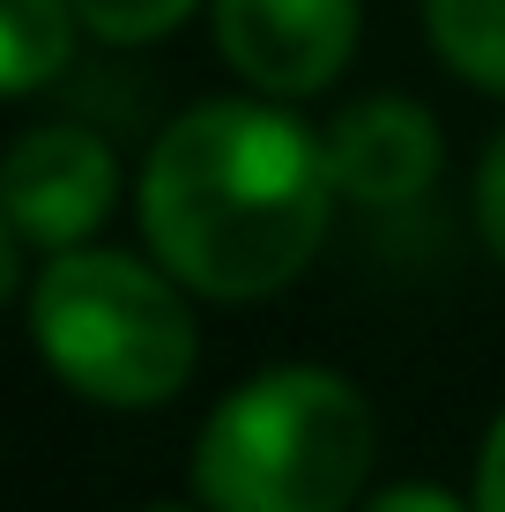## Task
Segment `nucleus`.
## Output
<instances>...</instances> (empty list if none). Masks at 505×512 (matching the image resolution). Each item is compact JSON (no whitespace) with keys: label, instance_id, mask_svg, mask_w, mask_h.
Here are the masks:
<instances>
[{"label":"nucleus","instance_id":"obj_5","mask_svg":"<svg viewBox=\"0 0 505 512\" xmlns=\"http://www.w3.org/2000/svg\"><path fill=\"white\" fill-rule=\"evenodd\" d=\"M112 193H119V156L90 127H30L0 171L8 231L23 245H45V253H75L112 216Z\"/></svg>","mask_w":505,"mask_h":512},{"label":"nucleus","instance_id":"obj_13","mask_svg":"<svg viewBox=\"0 0 505 512\" xmlns=\"http://www.w3.org/2000/svg\"><path fill=\"white\" fill-rule=\"evenodd\" d=\"M149 512H186V505H149Z\"/></svg>","mask_w":505,"mask_h":512},{"label":"nucleus","instance_id":"obj_3","mask_svg":"<svg viewBox=\"0 0 505 512\" xmlns=\"http://www.w3.org/2000/svg\"><path fill=\"white\" fill-rule=\"evenodd\" d=\"M45 372L97 409H156L194 379V312L164 268L112 245L52 253L30 282Z\"/></svg>","mask_w":505,"mask_h":512},{"label":"nucleus","instance_id":"obj_4","mask_svg":"<svg viewBox=\"0 0 505 512\" xmlns=\"http://www.w3.org/2000/svg\"><path fill=\"white\" fill-rule=\"evenodd\" d=\"M216 52L260 97H320L357 52V0H216Z\"/></svg>","mask_w":505,"mask_h":512},{"label":"nucleus","instance_id":"obj_11","mask_svg":"<svg viewBox=\"0 0 505 512\" xmlns=\"http://www.w3.org/2000/svg\"><path fill=\"white\" fill-rule=\"evenodd\" d=\"M357 512H476V505H461L454 490H439V483H394V490H379V498H364Z\"/></svg>","mask_w":505,"mask_h":512},{"label":"nucleus","instance_id":"obj_10","mask_svg":"<svg viewBox=\"0 0 505 512\" xmlns=\"http://www.w3.org/2000/svg\"><path fill=\"white\" fill-rule=\"evenodd\" d=\"M476 231L505 260V127H498L491 149H483V171H476Z\"/></svg>","mask_w":505,"mask_h":512},{"label":"nucleus","instance_id":"obj_6","mask_svg":"<svg viewBox=\"0 0 505 512\" xmlns=\"http://www.w3.org/2000/svg\"><path fill=\"white\" fill-rule=\"evenodd\" d=\"M320 141H327L335 193L357 201V208H402L439 179V164H446V141L431 127V112L409 104V97H364Z\"/></svg>","mask_w":505,"mask_h":512},{"label":"nucleus","instance_id":"obj_7","mask_svg":"<svg viewBox=\"0 0 505 512\" xmlns=\"http://www.w3.org/2000/svg\"><path fill=\"white\" fill-rule=\"evenodd\" d=\"M75 52V0H0V90L30 97Z\"/></svg>","mask_w":505,"mask_h":512},{"label":"nucleus","instance_id":"obj_1","mask_svg":"<svg viewBox=\"0 0 505 512\" xmlns=\"http://www.w3.org/2000/svg\"><path fill=\"white\" fill-rule=\"evenodd\" d=\"M327 141L268 97H208L156 134L142 164V231L179 290L253 305L305 275L327 238Z\"/></svg>","mask_w":505,"mask_h":512},{"label":"nucleus","instance_id":"obj_8","mask_svg":"<svg viewBox=\"0 0 505 512\" xmlns=\"http://www.w3.org/2000/svg\"><path fill=\"white\" fill-rule=\"evenodd\" d=\"M424 30L461 82L505 97V0H424Z\"/></svg>","mask_w":505,"mask_h":512},{"label":"nucleus","instance_id":"obj_9","mask_svg":"<svg viewBox=\"0 0 505 512\" xmlns=\"http://www.w3.org/2000/svg\"><path fill=\"white\" fill-rule=\"evenodd\" d=\"M75 15L104 45H156L194 15V0H75Z\"/></svg>","mask_w":505,"mask_h":512},{"label":"nucleus","instance_id":"obj_12","mask_svg":"<svg viewBox=\"0 0 505 512\" xmlns=\"http://www.w3.org/2000/svg\"><path fill=\"white\" fill-rule=\"evenodd\" d=\"M476 512H505V409L476 453Z\"/></svg>","mask_w":505,"mask_h":512},{"label":"nucleus","instance_id":"obj_2","mask_svg":"<svg viewBox=\"0 0 505 512\" xmlns=\"http://www.w3.org/2000/svg\"><path fill=\"white\" fill-rule=\"evenodd\" d=\"M372 401L342 372L275 364L216 401L194 438L208 512H350L372 475Z\"/></svg>","mask_w":505,"mask_h":512}]
</instances>
